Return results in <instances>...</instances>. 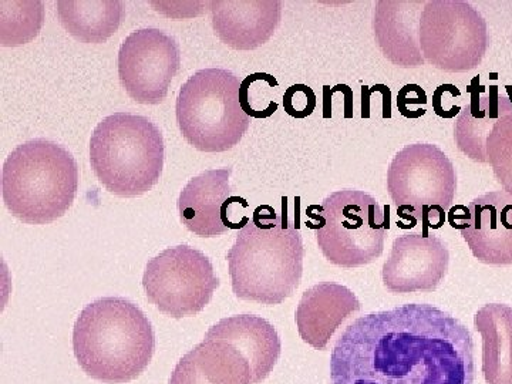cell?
I'll list each match as a JSON object with an SVG mask.
<instances>
[{"instance_id":"15","label":"cell","mask_w":512,"mask_h":384,"mask_svg":"<svg viewBox=\"0 0 512 384\" xmlns=\"http://www.w3.org/2000/svg\"><path fill=\"white\" fill-rule=\"evenodd\" d=\"M212 28L224 45L254 50L274 36L282 16L279 0H214Z\"/></svg>"},{"instance_id":"19","label":"cell","mask_w":512,"mask_h":384,"mask_svg":"<svg viewBox=\"0 0 512 384\" xmlns=\"http://www.w3.org/2000/svg\"><path fill=\"white\" fill-rule=\"evenodd\" d=\"M207 339L225 340L235 346L252 367V382L271 375L281 356V339L268 320L256 315H237L220 320L208 330Z\"/></svg>"},{"instance_id":"18","label":"cell","mask_w":512,"mask_h":384,"mask_svg":"<svg viewBox=\"0 0 512 384\" xmlns=\"http://www.w3.org/2000/svg\"><path fill=\"white\" fill-rule=\"evenodd\" d=\"M170 384H254L247 357L225 340L204 339L178 362Z\"/></svg>"},{"instance_id":"16","label":"cell","mask_w":512,"mask_h":384,"mask_svg":"<svg viewBox=\"0 0 512 384\" xmlns=\"http://www.w3.org/2000/svg\"><path fill=\"white\" fill-rule=\"evenodd\" d=\"M359 299L346 286L323 282L303 293L296 309V326L303 342L325 350L339 326L360 311Z\"/></svg>"},{"instance_id":"14","label":"cell","mask_w":512,"mask_h":384,"mask_svg":"<svg viewBox=\"0 0 512 384\" xmlns=\"http://www.w3.org/2000/svg\"><path fill=\"white\" fill-rule=\"evenodd\" d=\"M231 174V167L204 171L185 185L177 204L180 220L188 231L198 237H220L229 229H242L248 224V217L242 218L241 222H232L228 218L229 205L234 202L244 208L249 205L245 198L231 194Z\"/></svg>"},{"instance_id":"9","label":"cell","mask_w":512,"mask_h":384,"mask_svg":"<svg viewBox=\"0 0 512 384\" xmlns=\"http://www.w3.org/2000/svg\"><path fill=\"white\" fill-rule=\"evenodd\" d=\"M419 29L424 60L443 72H471L487 53V23L464 0H429L421 12Z\"/></svg>"},{"instance_id":"22","label":"cell","mask_w":512,"mask_h":384,"mask_svg":"<svg viewBox=\"0 0 512 384\" xmlns=\"http://www.w3.org/2000/svg\"><path fill=\"white\" fill-rule=\"evenodd\" d=\"M484 97H474L463 107L454 126V140L458 150L476 163L487 164L485 143L501 114L510 106L508 97L495 92Z\"/></svg>"},{"instance_id":"12","label":"cell","mask_w":512,"mask_h":384,"mask_svg":"<svg viewBox=\"0 0 512 384\" xmlns=\"http://www.w3.org/2000/svg\"><path fill=\"white\" fill-rule=\"evenodd\" d=\"M450 224L460 229L461 237L478 261L487 265H512V195L505 191L488 192L474 198L466 214L451 211Z\"/></svg>"},{"instance_id":"26","label":"cell","mask_w":512,"mask_h":384,"mask_svg":"<svg viewBox=\"0 0 512 384\" xmlns=\"http://www.w3.org/2000/svg\"><path fill=\"white\" fill-rule=\"evenodd\" d=\"M427 101V94L419 84H406L397 94V109L403 117L413 120L412 106H426Z\"/></svg>"},{"instance_id":"21","label":"cell","mask_w":512,"mask_h":384,"mask_svg":"<svg viewBox=\"0 0 512 384\" xmlns=\"http://www.w3.org/2000/svg\"><path fill=\"white\" fill-rule=\"evenodd\" d=\"M57 15L77 40L100 45L119 30L124 9L119 0H60Z\"/></svg>"},{"instance_id":"13","label":"cell","mask_w":512,"mask_h":384,"mask_svg":"<svg viewBox=\"0 0 512 384\" xmlns=\"http://www.w3.org/2000/svg\"><path fill=\"white\" fill-rule=\"evenodd\" d=\"M450 252L439 237L424 234L394 239L392 254L384 262L383 285L392 293L433 292L446 278Z\"/></svg>"},{"instance_id":"3","label":"cell","mask_w":512,"mask_h":384,"mask_svg":"<svg viewBox=\"0 0 512 384\" xmlns=\"http://www.w3.org/2000/svg\"><path fill=\"white\" fill-rule=\"evenodd\" d=\"M73 350L92 379L123 384L137 379L150 365L156 335L147 316L124 298H101L87 305L76 320Z\"/></svg>"},{"instance_id":"27","label":"cell","mask_w":512,"mask_h":384,"mask_svg":"<svg viewBox=\"0 0 512 384\" xmlns=\"http://www.w3.org/2000/svg\"><path fill=\"white\" fill-rule=\"evenodd\" d=\"M370 92L383 93V119H390V117H392V104H390V97H392V93H390L389 87L383 86V84H376V86H373L372 89H370Z\"/></svg>"},{"instance_id":"1","label":"cell","mask_w":512,"mask_h":384,"mask_svg":"<svg viewBox=\"0 0 512 384\" xmlns=\"http://www.w3.org/2000/svg\"><path fill=\"white\" fill-rule=\"evenodd\" d=\"M474 340L456 316L407 303L353 320L330 356L332 384H474Z\"/></svg>"},{"instance_id":"4","label":"cell","mask_w":512,"mask_h":384,"mask_svg":"<svg viewBox=\"0 0 512 384\" xmlns=\"http://www.w3.org/2000/svg\"><path fill=\"white\" fill-rule=\"evenodd\" d=\"M77 190L76 160L66 148L45 138L20 144L3 164V201L23 224L59 220L72 207Z\"/></svg>"},{"instance_id":"6","label":"cell","mask_w":512,"mask_h":384,"mask_svg":"<svg viewBox=\"0 0 512 384\" xmlns=\"http://www.w3.org/2000/svg\"><path fill=\"white\" fill-rule=\"evenodd\" d=\"M241 83L225 69H204L178 94L177 123L188 144L202 153H224L238 146L251 124L239 103Z\"/></svg>"},{"instance_id":"7","label":"cell","mask_w":512,"mask_h":384,"mask_svg":"<svg viewBox=\"0 0 512 384\" xmlns=\"http://www.w3.org/2000/svg\"><path fill=\"white\" fill-rule=\"evenodd\" d=\"M319 215L306 212L319 224H311L322 254L342 268L369 265L383 254L390 228V207L357 190L333 192L325 198Z\"/></svg>"},{"instance_id":"24","label":"cell","mask_w":512,"mask_h":384,"mask_svg":"<svg viewBox=\"0 0 512 384\" xmlns=\"http://www.w3.org/2000/svg\"><path fill=\"white\" fill-rule=\"evenodd\" d=\"M485 154L495 180L512 195V101L494 124L485 143Z\"/></svg>"},{"instance_id":"5","label":"cell","mask_w":512,"mask_h":384,"mask_svg":"<svg viewBox=\"0 0 512 384\" xmlns=\"http://www.w3.org/2000/svg\"><path fill=\"white\" fill-rule=\"evenodd\" d=\"M90 164L111 194L140 197L163 174V134L147 117L113 114L99 123L90 138Z\"/></svg>"},{"instance_id":"10","label":"cell","mask_w":512,"mask_h":384,"mask_svg":"<svg viewBox=\"0 0 512 384\" xmlns=\"http://www.w3.org/2000/svg\"><path fill=\"white\" fill-rule=\"evenodd\" d=\"M218 286L210 258L188 245L165 249L148 261L143 276L148 301L174 319L204 311Z\"/></svg>"},{"instance_id":"11","label":"cell","mask_w":512,"mask_h":384,"mask_svg":"<svg viewBox=\"0 0 512 384\" xmlns=\"http://www.w3.org/2000/svg\"><path fill=\"white\" fill-rule=\"evenodd\" d=\"M180 66V47L158 29L137 30L120 47L121 86L140 104H160Z\"/></svg>"},{"instance_id":"25","label":"cell","mask_w":512,"mask_h":384,"mask_svg":"<svg viewBox=\"0 0 512 384\" xmlns=\"http://www.w3.org/2000/svg\"><path fill=\"white\" fill-rule=\"evenodd\" d=\"M318 106V99L306 84H293L284 94V109L293 119H306Z\"/></svg>"},{"instance_id":"23","label":"cell","mask_w":512,"mask_h":384,"mask_svg":"<svg viewBox=\"0 0 512 384\" xmlns=\"http://www.w3.org/2000/svg\"><path fill=\"white\" fill-rule=\"evenodd\" d=\"M2 45L20 46L35 39L45 19L42 2H0Z\"/></svg>"},{"instance_id":"28","label":"cell","mask_w":512,"mask_h":384,"mask_svg":"<svg viewBox=\"0 0 512 384\" xmlns=\"http://www.w3.org/2000/svg\"><path fill=\"white\" fill-rule=\"evenodd\" d=\"M362 96H363L362 117H363V119H369V117H370V107H369L370 89H369V87H366V86L362 87Z\"/></svg>"},{"instance_id":"17","label":"cell","mask_w":512,"mask_h":384,"mask_svg":"<svg viewBox=\"0 0 512 384\" xmlns=\"http://www.w3.org/2000/svg\"><path fill=\"white\" fill-rule=\"evenodd\" d=\"M426 2L382 0L377 3L373 29L383 56L394 66L416 69L424 66L420 49V18Z\"/></svg>"},{"instance_id":"2","label":"cell","mask_w":512,"mask_h":384,"mask_svg":"<svg viewBox=\"0 0 512 384\" xmlns=\"http://www.w3.org/2000/svg\"><path fill=\"white\" fill-rule=\"evenodd\" d=\"M269 205L256 208L252 220L239 229L227 254L232 291L242 301L281 305L299 288L305 248L298 221H289Z\"/></svg>"},{"instance_id":"20","label":"cell","mask_w":512,"mask_h":384,"mask_svg":"<svg viewBox=\"0 0 512 384\" xmlns=\"http://www.w3.org/2000/svg\"><path fill=\"white\" fill-rule=\"evenodd\" d=\"M474 326L483 338V375L487 384H512V308L488 303L478 309Z\"/></svg>"},{"instance_id":"8","label":"cell","mask_w":512,"mask_h":384,"mask_svg":"<svg viewBox=\"0 0 512 384\" xmlns=\"http://www.w3.org/2000/svg\"><path fill=\"white\" fill-rule=\"evenodd\" d=\"M387 191L399 217L409 220L406 228L423 225L439 229L453 207L457 173L450 158L434 144H410L394 156L387 170Z\"/></svg>"}]
</instances>
